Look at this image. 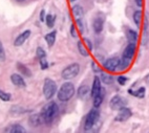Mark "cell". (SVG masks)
<instances>
[{"label":"cell","mask_w":149,"mask_h":133,"mask_svg":"<svg viewBox=\"0 0 149 133\" xmlns=\"http://www.w3.org/2000/svg\"><path fill=\"white\" fill-rule=\"evenodd\" d=\"M83 42H84V44L87 46V48H88L89 50H91V49H92V43H91V41L89 40V39L85 38L84 40H83Z\"/></svg>","instance_id":"obj_33"},{"label":"cell","mask_w":149,"mask_h":133,"mask_svg":"<svg viewBox=\"0 0 149 133\" xmlns=\"http://www.w3.org/2000/svg\"><path fill=\"white\" fill-rule=\"evenodd\" d=\"M104 96H105V89L102 88L101 91H100L97 95L94 96V107L99 108V107L101 106V104H102L103 100H104Z\"/></svg>","instance_id":"obj_16"},{"label":"cell","mask_w":149,"mask_h":133,"mask_svg":"<svg viewBox=\"0 0 149 133\" xmlns=\"http://www.w3.org/2000/svg\"><path fill=\"white\" fill-rule=\"evenodd\" d=\"M92 67H94V71H95V72H100V68L97 66L96 62H92Z\"/></svg>","instance_id":"obj_36"},{"label":"cell","mask_w":149,"mask_h":133,"mask_svg":"<svg viewBox=\"0 0 149 133\" xmlns=\"http://www.w3.org/2000/svg\"><path fill=\"white\" fill-rule=\"evenodd\" d=\"M0 99L2 101H4V102H8V101L11 100V94L0 89Z\"/></svg>","instance_id":"obj_28"},{"label":"cell","mask_w":149,"mask_h":133,"mask_svg":"<svg viewBox=\"0 0 149 133\" xmlns=\"http://www.w3.org/2000/svg\"><path fill=\"white\" fill-rule=\"evenodd\" d=\"M6 131H8V132H12V133H22L25 131V129L21 125H19V124H15V125L11 126L8 129H6Z\"/></svg>","instance_id":"obj_22"},{"label":"cell","mask_w":149,"mask_h":133,"mask_svg":"<svg viewBox=\"0 0 149 133\" xmlns=\"http://www.w3.org/2000/svg\"><path fill=\"white\" fill-rule=\"evenodd\" d=\"M19 1H21V0H19Z\"/></svg>","instance_id":"obj_39"},{"label":"cell","mask_w":149,"mask_h":133,"mask_svg":"<svg viewBox=\"0 0 149 133\" xmlns=\"http://www.w3.org/2000/svg\"><path fill=\"white\" fill-rule=\"evenodd\" d=\"M45 18H46V17H45V11L44 10H42L41 11V13H40V21H45Z\"/></svg>","instance_id":"obj_35"},{"label":"cell","mask_w":149,"mask_h":133,"mask_svg":"<svg viewBox=\"0 0 149 133\" xmlns=\"http://www.w3.org/2000/svg\"><path fill=\"white\" fill-rule=\"evenodd\" d=\"M78 49H79V52L82 54L83 57H88L89 56V52H88L89 49L87 48V46L83 43L82 41H79V42H78Z\"/></svg>","instance_id":"obj_18"},{"label":"cell","mask_w":149,"mask_h":133,"mask_svg":"<svg viewBox=\"0 0 149 133\" xmlns=\"http://www.w3.org/2000/svg\"><path fill=\"white\" fill-rule=\"evenodd\" d=\"M128 92H129L131 95H133V96H137V98H139V99H143L144 96H145L146 89H145L144 87H141V88H139L137 91H133V90L129 89V90H128Z\"/></svg>","instance_id":"obj_20"},{"label":"cell","mask_w":149,"mask_h":133,"mask_svg":"<svg viewBox=\"0 0 149 133\" xmlns=\"http://www.w3.org/2000/svg\"><path fill=\"white\" fill-rule=\"evenodd\" d=\"M17 68H18V70L22 73L24 76H28V78H30V76H32V72H30V69H28V68L26 67L25 65L21 64V63H17Z\"/></svg>","instance_id":"obj_21"},{"label":"cell","mask_w":149,"mask_h":133,"mask_svg":"<svg viewBox=\"0 0 149 133\" xmlns=\"http://www.w3.org/2000/svg\"><path fill=\"white\" fill-rule=\"evenodd\" d=\"M135 49H137V44L129 43L126 46V48L124 49V52H123V57L128 58V59H132L133 56H135Z\"/></svg>","instance_id":"obj_11"},{"label":"cell","mask_w":149,"mask_h":133,"mask_svg":"<svg viewBox=\"0 0 149 133\" xmlns=\"http://www.w3.org/2000/svg\"><path fill=\"white\" fill-rule=\"evenodd\" d=\"M58 113V105L55 103V102H50L47 103L43 109H42V117H43V121H44L45 124H50V123L54 121V119L56 117Z\"/></svg>","instance_id":"obj_1"},{"label":"cell","mask_w":149,"mask_h":133,"mask_svg":"<svg viewBox=\"0 0 149 133\" xmlns=\"http://www.w3.org/2000/svg\"><path fill=\"white\" fill-rule=\"evenodd\" d=\"M125 105H126V101L123 98H121L120 95L113 96L110 101V108L112 110H119L122 107H124Z\"/></svg>","instance_id":"obj_8"},{"label":"cell","mask_w":149,"mask_h":133,"mask_svg":"<svg viewBox=\"0 0 149 133\" xmlns=\"http://www.w3.org/2000/svg\"><path fill=\"white\" fill-rule=\"evenodd\" d=\"M70 35H72V38H76L77 37V30H76V27H74V24H72V26H70Z\"/></svg>","instance_id":"obj_34"},{"label":"cell","mask_w":149,"mask_h":133,"mask_svg":"<svg viewBox=\"0 0 149 133\" xmlns=\"http://www.w3.org/2000/svg\"><path fill=\"white\" fill-rule=\"evenodd\" d=\"M127 39L129 41V43L137 44V41H138V33L133 30H128V32H127Z\"/></svg>","instance_id":"obj_19"},{"label":"cell","mask_w":149,"mask_h":133,"mask_svg":"<svg viewBox=\"0 0 149 133\" xmlns=\"http://www.w3.org/2000/svg\"><path fill=\"white\" fill-rule=\"evenodd\" d=\"M11 81L12 83L15 85V86L18 87H25V81L22 78L21 74H18V73H13L11 76Z\"/></svg>","instance_id":"obj_12"},{"label":"cell","mask_w":149,"mask_h":133,"mask_svg":"<svg viewBox=\"0 0 149 133\" xmlns=\"http://www.w3.org/2000/svg\"><path fill=\"white\" fill-rule=\"evenodd\" d=\"M117 81H118V83H119L120 85H125V83L127 82V78L126 76H118Z\"/></svg>","instance_id":"obj_32"},{"label":"cell","mask_w":149,"mask_h":133,"mask_svg":"<svg viewBox=\"0 0 149 133\" xmlns=\"http://www.w3.org/2000/svg\"><path fill=\"white\" fill-rule=\"evenodd\" d=\"M130 62H131V59H128V58L123 57V59L121 60V63H120V65H119L120 69H121V70L126 69V68L130 65Z\"/></svg>","instance_id":"obj_26"},{"label":"cell","mask_w":149,"mask_h":133,"mask_svg":"<svg viewBox=\"0 0 149 133\" xmlns=\"http://www.w3.org/2000/svg\"><path fill=\"white\" fill-rule=\"evenodd\" d=\"M79 71H80V65H79L78 63H72L70 65L66 66V67L62 70L61 76H62L64 80H72L78 76Z\"/></svg>","instance_id":"obj_3"},{"label":"cell","mask_w":149,"mask_h":133,"mask_svg":"<svg viewBox=\"0 0 149 133\" xmlns=\"http://www.w3.org/2000/svg\"><path fill=\"white\" fill-rule=\"evenodd\" d=\"M56 35H57V30H52L50 33H48L46 36H45V41H46V43L48 46H52L54 43H55L56 41Z\"/></svg>","instance_id":"obj_17"},{"label":"cell","mask_w":149,"mask_h":133,"mask_svg":"<svg viewBox=\"0 0 149 133\" xmlns=\"http://www.w3.org/2000/svg\"><path fill=\"white\" fill-rule=\"evenodd\" d=\"M142 16H143L142 11H137V12H135V14H133V21H135V23L137 24V26H139V27L141 25Z\"/></svg>","instance_id":"obj_25"},{"label":"cell","mask_w":149,"mask_h":133,"mask_svg":"<svg viewBox=\"0 0 149 133\" xmlns=\"http://www.w3.org/2000/svg\"><path fill=\"white\" fill-rule=\"evenodd\" d=\"M101 80L104 84L106 85H110L113 82V78L110 76V74H107V73H101Z\"/></svg>","instance_id":"obj_24"},{"label":"cell","mask_w":149,"mask_h":133,"mask_svg":"<svg viewBox=\"0 0 149 133\" xmlns=\"http://www.w3.org/2000/svg\"><path fill=\"white\" fill-rule=\"evenodd\" d=\"M6 60V52H4V48H3V45L0 41V61L3 62Z\"/></svg>","instance_id":"obj_31"},{"label":"cell","mask_w":149,"mask_h":133,"mask_svg":"<svg viewBox=\"0 0 149 133\" xmlns=\"http://www.w3.org/2000/svg\"><path fill=\"white\" fill-rule=\"evenodd\" d=\"M74 86L70 82H65L58 91V99L61 102H67L74 96Z\"/></svg>","instance_id":"obj_2"},{"label":"cell","mask_w":149,"mask_h":133,"mask_svg":"<svg viewBox=\"0 0 149 133\" xmlns=\"http://www.w3.org/2000/svg\"><path fill=\"white\" fill-rule=\"evenodd\" d=\"M120 63H121V60H120L119 58H110V59H108L104 62L103 64V67L108 71H115L117 68L119 67Z\"/></svg>","instance_id":"obj_6"},{"label":"cell","mask_w":149,"mask_h":133,"mask_svg":"<svg viewBox=\"0 0 149 133\" xmlns=\"http://www.w3.org/2000/svg\"><path fill=\"white\" fill-rule=\"evenodd\" d=\"M69 1H72V2H74V0H69Z\"/></svg>","instance_id":"obj_38"},{"label":"cell","mask_w":149,"mask_h":133,"mask_svg":"<svg viewBox=\"0 0 149 133\" xmlns=\"http://www.w3.org/2000/svg\"><path fill=\"white\" fill-rule=\"evenodd\" d=\"M89 93V88L88 86H86V85H82V86L79 88L78 90V95H79V98L80 99H85L86 95Z\"/></svg>","instance_id":"obj_23"},{"label":"cell","mask_w":149,"mask_h":133,"mask_svg":"<svg viewBox=\"0 0 149 133\" xmlns=\"http://www.w3.org/2000/svg\"><path fill=\"white\" fill-rule=\"evenodd\" d=\"M103 26H104V19L103 18H96L94 20V23H92V27H94V30L96 34H100L103 30Z\"/></svg>","instance_id":"obj_14"},{"label":"cell","mask_w":149,"mask_h":133,"mask_svg":"<svg viewBox=\"0 0 149 133\" xmlns=\"http://www.w3.org/2000/svg\"><path fill=\"white\" fill-rule=\"evenodd\" d=\"M36 54H37V57H38V59H41V58L46 57V54H45L44 49L42 48V47H38V48H37Z\"/></svg>","instance_id":"obj_30"},{"label":"cell","mask_w":149,"mask_h":133,"mask_svg":"<svg viewBox=\"0 0 149 133\" xmlns=\"http://www.w3.org/2000/svg\"><path fill=\"white\" fill-rule=\"evenodd\" d=\"M131 115H132L131 110L124 106V107H122L121 109H119V113L117 114V116L115 120H116L117 122H125V121H127L128 119H130Z\"/></svg>","instance_id":"obj_7"},{"label":"cell","mask_w":149,"mask_h":133,"mask_svg":"<svg viewBox=\"0 0 149 133\" xmlns=\"http://www.w3.org/2000/svg\"><path fill=\"white\" fill-rule=\"evenodd\" d=\"M101 89H102V86H101V79H100L99 76H95L92 87H91L90 95L94 98L95 95H97L98 93L101 91Z\"/></svg>","instance_id":"obj_10"},{"label":"cell","mask_w":149,"mask_h":133,"mask_svg":"<svg viewBox=\"0 0 149 133\" xmlns=\"http://www.w3.org/2000/svg\"><path fill=\"white\" fill-rule=\"evenodd\" d=\"M57 91V84L55 81L52 79H45L44 84H43V94H44L46 100L52 99L55 95Z\"/></svg>","instance_id":"obj_5"},{"label":"cell","mask_w":149,"mask_h":133,"mask_svg":"<svg viewBox=\"0 0 149 133\" xmlns=\"http://www.w3.org/2000/svg\"><path fill=\"white\" fill-rule=\"evenodd\" d=\"M99 116H100L99 110L97 109V107H94V108L91 109L90 111L88 112L87 116H86L85 124H84V129H85L86 131L90 130L91 128L95 126V124L97 123Z\"/></svg>","instance_id":"obj_4"},{"label":"cell","mask_w":149,"mask_h":133,"mask_svg":"<svg viewBox=\"0 0 149 133\" xmlns=\"http://www.w3.org/2000/svg\"><path fill=\"white\" fill-rule=\"evenodd\" d=\"M55 20H56V16H55V15H50V14H48V15L46 16V19H45L47 26H48V27H54V24H55Z\"/></svg>","instance_id":"obj_27"},{"label":"cell","mask_w":149,"mask_h":133,"mask_svg":"<svg viewBox=\"0 0 149 133\" xmlns=\"http://www.w3.org/2000/svg\"><path fill=\"white\" fill-rule=\"evenodd\" d=\"M42 123H44L42 114H34L30 117V125H32L33 127H38L39 125H41Z\"/></svg>","instance_id":"obj_15"},{"label":"cell","mask_w":149,"mask_h":133,"mask_svg":"<svg viewBox=\"0 0 149 133\" xmlns=\"http://www.w3.org/2000/svg\"><path fill=\"white\" fill-rule=\"evenodd\" d=\"M135 3H137V6L142 8L143 6V0H135Z\"/></svg>","instance_id":"obj_37"},{"label":"cell","mask_w":149,"mask_h":133,"mask_svg":"<svg viewBox=\"0 0 149 133\" xmlns=\"http://www.w3.org/2000/svg\"><path fill=\"white\" fill-rule=\"evenodd\" d=\"M30 30H24L23 33H21L20 35H18V37L15 39L14 45H15V46H21L25 41L28 40V38L30 37Z\"/></svg>","instance_id":"obj_9"},{"label":"cell","mask_w":149,"mask_h":133,"mask_svg":"<svg viewBox=\"0 0 149 133\" xmlns=\"http://www.w3.org/2000/svg\"><path fill=\"white\" fill-rule=\"evenodd\" d=\"M72 15L76 18V21H82L83 16H84V12H83V8L79 4H76L72 8Z\"/></svg>","instance_id":"obj_13"},{"label":"cell","mask_w":149,"mask_h":133,"mask_svg":"<svg viewBox=\"0 0 149 133\" xmlns=\"http://www.w3.org/2000/svg\"><path fill=\"white\" fill-rule=\"evenodd\" d=\"M39 62H40V66H41V68L43 70H45V69L48 68V62H47V60H46V57L39 59Z\"/></svg>","instance_id":"obj_29"}]
</instances>
